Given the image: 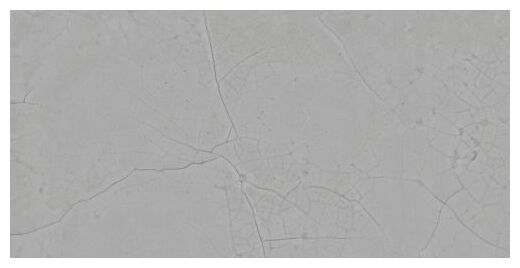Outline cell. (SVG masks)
<instances>
[{"instance_id": "cell-1", "label": "cell", "mask_w": 520, "mask_h": 268, "mask_svg": "<svg viewBox=\"0 0 520 268\" xmlns=\"http://www.w3.org/2000/svg\"><path fill=\"white\" fill-rule=\"evenodd\" d=\"M200 57L160 27L103 21L75 35L28 83L36 160L103 190L134 170L188 166L207 88Z\"/></svg>"}, {"instance_id": "cell-2", "label": "cell", "mask_w": 520, "mask_h": 268, "mask_svg": "<svg viewBox=\"0 0 520 268\" xmlns=\"http://www.w3.org/2000/svg\"><path fill=\"white\" fill-rule=\"evenodd\" d=\"M130 217L138 256L264 257L242 180L221 156L182 168L138 170Z\"/></svg>"}]
</instances>
